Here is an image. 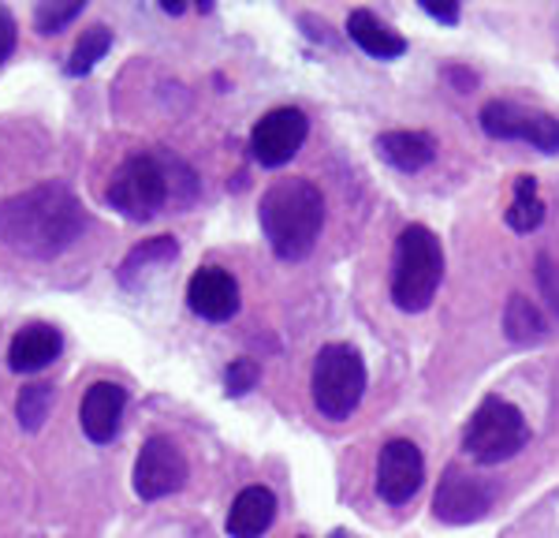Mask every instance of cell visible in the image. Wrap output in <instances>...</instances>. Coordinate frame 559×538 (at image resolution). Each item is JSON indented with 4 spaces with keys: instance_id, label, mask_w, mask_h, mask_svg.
Instances as JSON below:
<instances>
[{
    "instance_id": "1",
    "label": "cell",
    "mask_w": 559,
    "mask_h": 538,
    "mask_svg": "<svg viewBox=\"0 0 559 538\" xmlns=\"http://www.w3.org/2000/svg\"><path fill=\"white\" fill-rule=\"evenodd\" d=\"M90 218L64 179H41L0 202V244L31 262H52L86 236Z\"/></svg>"
},
{
    "instance_id": "2",
    "label": "cell",
    "mask_w": 559,
    "mask_h": 538,
    "mask_svg": "<svg viewBox=\"0 0 559 538\" xmlns=\"http://www.w3.org/2000/svg\"><path fill=\"white\" fill-rule=\"evenodd\" d=\"M194 199V168L168 150H134L112 168L105 187V202L128 221H153L168 206H191Z\"/></svg>"
},
{
    "instance_id": "3",
    "label": "cell",
    "mask_w": 559,
    "mask_h": 538,
    "mask_svg": "<svg viewBox=\"0 0 559 538\" xmlns=\"http://www.w3.org/2000/svg\"><path fill=\"white\" fill-rule=\"evenodd\" d=\"M258 221L280 262H302L313 255L324 229V195L313 179L284 176L265 187Z\"/></svg>"
},
{
    "instance_id": "4",
    "label": "cell",
    "mask_w": 559,
    "mask_h": 538,
    "mask_svg": "<svg viewBox=\"0 0 559 538\" xmlns=\"http://www.w3.org/2000/svg\"><path fill=\"white\" fill-rule=\"evenodd\" d=\"M444 281V247L426 224H407L395 236L392 250V303L403 314H421L432 307Z\"/></svg>"
},
{
    "instance_id": "5",
    "label": "cell",
    "mask_w": 559,
    "mask_h": 538,
    "mask_svg": "<svg viewBox=\"0 0 559 538\" xmlns=\"http://www.w3.org/2000/svg\"><path fill=\"white\" fill-rule=\"evenodd\" d=\"M310 397L313 408L321 411V419L344 423L350 411H358V404L366 397V363L358 348L344 344H324L310 371Z\"/></svg>"
},
{
    "instance_id": "6",
    "label": "cell",
    "mask_w": 559,
    "mask_h": 538,
    "mask_svg": "<svg viewBox=\"0 0 559 538\" xmlns=\"http://www.w3.org/2000/svg\"><path fill=\"white\" fill-rule=\"evenodd\" d=\"M526 445H530V423L522 416V408L496 397V393L477 404L471 423L463 430V453L474 464H481V468L515 460Z\"/></svg>"
},
{
    "instance_id": "7",
    "label": "cell",
    "mask_w": 559,
    "mask_h": 538,
    "mask_svg": "<svg viewBox=\"0 0 559 538\" xmlns=\"http://www.w3.org/2000/svg\"><path fill=\"white\" fill-rule=\"evenodd\" d=\"M477 124L489 139L500 142H526L540 154H559V120L552 113L530 109V105L508 102V97H492L481 105Z\"/></svg>"
},
{
    "instance_id": "8",
    "label": "cell",
    "mask_w": 559,
    "mask_h": 538,
    "mask_svg": "<svg viewBox=\"0 0 559 538\" xmlns=\"http://www.w3.org/2000/svg\"><path fill=\"white\" fill-rule=\"evenodd\" d=\"M191 479V468H187V456L173 437L157 434L142 445L139 460H134V493L142 501H160L168 493H179Z\"/></svg>"
},
{
    "instance_id": "9",
    "label": "cell",
    "mask_w": 559,
    "mask_h": 538,
    "mask_svg": "<svg viewBox=\"0 0 559 538\" xmlns=\"http://www.w3.org/2000/svg\"><path fill=\"white\" fill-rule=\"evenodd\" d=\"M306 134H310L306 113L295 109V105H280V109H269L254 124V131H250V154H254L261 168H284L302 150Z\"/></svg>"
},
{
    "instance_id": "10",
    "label": "cell",
    "mask_w": 559,
    "mask_h": 538,
    "mask_svg": "<svg viewBox=\"0 0 559 538\" xmlns=\"http://www.w3.org/2000/svg\"><path fill=\"white\" fill-rule=\"evenodd\" d=\"M426 487V456L411 437H392L377 456V493L388 505H411L418 490Z\"/></svg>"
},
{
    "instance_id": "11",
    "label": "cell",
    "mask_w": 559,
    "mask_h": 538,
    "mask_svg": "<svg viewBox=\"0 0 559 538\" xmlns=\"http://www.w3.org/2000/svg\"><path fill=\"white\" fill-rule=\"evenodd\" d=\"M492 501H496L492 482L477 479V475L463 471V468H448L437 493H432V516H437L440 524L466 527V524H477V519L489 516Z\"/></svg>"
},
{
    "instance_id": "12",
    "label": "cell",
    "mask_w": 559,
    "mask_h": 538,
    "mask_svg": "<svg viewBox=\"0 0 559 538\" xmlns=\"http://www.w3.org/2000/svg\"><path fill=\"white\" fill-rule=\"evenodd\" d=\"M187 307L205 321H231L242 307L239 281L221 266H202L187 281Z\"/></svg>"
},
{
    "instance_id": "13",
    "label": "cell",
    "mask_w": 559,
    "mask_h": 538,
    "mask_svg": "<svg viewBox=\"0 0 559 538\" xmlns=\"http://www.w3.org/2000/svg\"><path fill=\"white\" fill-rule=\"evenodd\" d=\"M123 404H128V389L116 382H94L83 397L79 419H83V434L94 445H108L120 434V419H123Z\"/></svg>"
},
{
    "instance_id": "14",
    "label": "cell",
    "mask_w": 559,
    "mask_h": 538,
    "mask_svg": "<svg viewBox=\"0 0 559 538\" xmlns=\"http://www.w3.org/2000/svg\"><path fill=\"white\" fill-rule=\"evenodd\" d=\"M64 352V337L49 321H31V326L15 329L12 344H8V366L15 374H38L49 363H57Z\"/></svg>"
},
{
    "instance_id": "15",
    "label": "cell",
    "mask_w": 559,
    "mask_h": 538,
    "mask_svg": "<svg viewBox=\"0 0 559 538\" xmlns=\"http://www.w3.org/2000/svg\"><path fill=\"white\" fill-rule=\"evenodd\" d=\"M373 150L384 165H392L395 173H407V176L421 173L437 157V142L426 131H384L377 134Z\"/></svg>"
},
{
    "instance_id": "16",
    "label": "cell",
    "mask_w": 559,
    "mask_h": 538,
    "mask_svg": "<svg viewBox=\"0 0 559 538\" xmlns=\"http://www.w3.org/2000/svg\"><path fill=\"white\" fill-rule=\"evenodd\" d=\"M347 38L373 60H400L407 52V38L400 31H392L381 15H373L369 8H355L347 15Z\"/></svg>"
},
{
    "instance_id": "17",
    "label": "cell",
    "mask_w": 559,
    "mask_h": 538,
    "mask_svg": "<svg viewBox=\"0 0 559 538\" xmlns=\"http://www.w3.org/2000/svg\"><path fill=\"white\" fill-rule=\"evenodd\" d=\"M276 519V498L269 487H247L228 508V535L231 538H261Z\"/></svg>"
},
{
    "instance_id": "18",
    "label": "cell",
    "mask_w": 559,
    "mask_h": 538,
    "mask_svg": "<svg viewBox=\"0 0 559 538\" xmlns=\"http://www.w3.org/2000/svg\"><path fill=\"white\" fill-rule=\"evenodd\" d=\"M503 334H508L511 344L534 348L548 337V321H545V314H540V307L534 300H526V295H511L508 307H503Z\"/></svg>"
},
{
    "instance_id": "19",
    "label": "cell",
    "mask_w": 559,
    "mask_h": 538,
    "mask_svg": "<svg viewBox=\"0 0 559 538\" xmlns=\"http://www.w3.org/2000/svg\"><path fill=\"white\" fill-rule=\"evenodd\" d=\"M179 258V244L173 236H153L146 239V244H139L131 250L128 258H123V266H120V284L123 289H131L134 281H139L146 269L153 266H168V262H176Z\"/></svg>"
},
{
    "instance_id": "20",
    "label": "cell",
    "mask_w": 559,
    "mask_h": 538,
    "mask_svg": "<svg viewBox=\"0 0 559 538\" xmlns=\"http://www.w3.org/2000/svg\"><path fill=\"white\" fill-rule=\"evenodd\" d=\"M503 218H508L511 229L522 232V236H530V232L545 221V202H540V195H537V179L534 176H519L515 179V199H511Z\"/></svg>"
},
{
    "instance_id": "21",
    "label": "cell",
    "mask_w": 559,
    "mask_h": 538,
    "mask_svg": "<svg viewBox=\"0 0 559 538\" xmlns=\"http://www.w3.org/2000/svg\"><path fill=\"white\" fill-rule=\"evenodd\" d=\"M108 45H112V31L102 26V23L90 26V31H83V38H79L75 52H71V60H68L64 71H68V75H86V71L108 52Z\"/></svg>"
},
{
    "instance_id": "22",
    "label": "cell",
    "mask_w": 559,
    "mask_h": 538,
    "mask_svg": "<svg viewBox=\"0 0 559 538\" xmlns=\"http://www.w3.org/2000/svg\"><path fill=\"white\" fill-rule=\"evenodd\" d=\"M86 0H38L34 4V31L38 34H60L83 15Z\"/></svg>"
},
{
    "instance_id": "23",
    "label": "cell",
    "mask_w": 559,
    "mask_h": 538,
    "mask_svg": "<svg viewBox=\"0 0 559 538\" xmlns=\"http://www.w3.org/2000/svg\"><path fill=\"white\" fill-rule=\"evenodd\" d=\"M49 408H52V385H26L15 400V416H20V426L23 430H41V423L49 419Z\"/></svg>"
},
{
    "instance_id": "24",
    "label": "cell",
    "mask_w": 559,
    "mask_h": 538,
    "mask_svg": "<svg viewBox=\"0 0 559 538\" xmlns=\"http://www.w3.org/2000/svg\"><path fill=\"white\" fill-rule=\"evenodd\" d=\"M261 378V366L254 359H236V363L224 371V385H228V397H247Z\"/></svg>"
},
{
    "instance_id": "25",
    "label": "cell",
    "mask_w": 559,
    "mask_h": 538,
    "mask_svg": "<svg viewBox=\"0 0 559 538\" xmlns=\"http://www.w3.org/2000/svg\"><path fill=\"white\" fill-rule=\"evenodd\" d=\"M537 284L545 292V300L552 303V311L559 314V266L548 255H537Z\"/></svg>"
},
{
    "instance_id": "26",
    "label": "cell",
    "mask_w": 559,
    "mask_h": 538,
    "mask_svg": "<svg viewBox=\"0 0 559 538\" xmlns=\"http://www.w3.org/2000/svg\"><path fill=\"white\" fill-rule=\"evenodd\" d=\"M15 45H20V26H15V15L8 12L4 0H0V68L12 60Z\"/></svg>"
},
{
    "instance_id": "27",
    "label": "cell",
    "mask_w": 559,
    "mask_h": 538,
    "mask_svg": "<svg viewBox=\"0 0 559 538\" xmlns=\"http://www.w3.org/2000/svg\"><path fill=\"white\" fill-rule=\"evenodd\" d=\"M418 4H421V12L444 26H455L459 15H463V0H418Z\"/></svg>"
},
{
    "instance_id": "28",
    "label": "cell",
    "mask_w": 559,
    "mask_h": 538,
    "mask_svg": "<svg viewBox=\"0 0 559 538\" xmlns=\"http://www.w3.org/2000/svg\"><path fill=\"white\" fill-rule=\"evenodd\" d=\"M302 26H306V34H310L313 42L336 45V38H332V34H329V23H324V20H313V15H302Z\"/></svg>"
},
{
    "instance_id": "29",
    "label": "cell",
    "mask_w": 559,
    "mask_h": 538,
    "mask_svg": "<svg viewBox=\"0 0 559 538\" xmlns=\"http://www.w3.org/2000/svg\"><path fill=\"white\" fill-rule=\"evenodd\" d=\"M165 4V12L173 15H183L187 8H198V12H213V0H160Z\"/></svg>"
},
{
    "instance_id": "30",
    "label": "cell",
    "mask_w": 559,
    "mask_h": 538,
    "mask_svg": "<svg viewBox=\"0 0 559 538\" xmlns=\"http://www.w3.org/2000/svg\"><path fill=\"white\" fill-rule=\"evenodd\" d=\"M444 75L452 79V83L459 86V90H471L477 79H474V71H466V68H444Z\"/></svg>"
},
{
    "instance_id": "31",
    "label": "cell",
    "mask_w": 559,
    "mask_h": 538,
    "mask_svg": "<svg viewBox=\"0 0 559 538\" xmlns=\"http://www.w3.org/2000/svg\"><path fill=\"white\" fill-rule=\"evenodd\" d=\"M299 538H306V535H299Z\"/></svg>"
}]
</instances>
